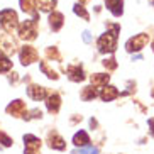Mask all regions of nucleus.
I'll use <instances>...</instances> for the list:
<instances>
[{
	"mask_svg": "<svg viewBox=\"0 0 154 154\" xmlns=\"http://www.w3.org/2000/svg\"><path fill=\"white\" fill-rule=\"evenodd\" d=\"M120 31L117 24H109V31L98 37V51L100 53H113L117 48V34Z\"/></svg>",
	"mask_w": 154,
	"mask_h": 154,
	"instance_id": "1",
	"label": "nucleus"
},
{
	"mask_svg": "<svg viewBox=\"0 0 154 154\" xmlns=\"http://www.w3.org/2000/svg\"><path fill=\"white\" fill-rule=\"evenodd\" d=\"M17 20H19L17 14H15L14 10H10V9L0 10V26L4 27L5 32H14L19 26Z\"/></svg>",
	"mask_w": 154,
	"mask_h": 154,
	"instance_id": "2",
	"label": "nucleus"
},
{
	"mask_svg": "<svg viewBox=\"0 0 154 154\" xmlns=\"http://www.w3.org/2000/svg\"><path fill=\"white\" fill-rule=\"evenodd\" d=\"M37 34V22L36 19L34 20H24L20 26H19V36L20 39H26V41H34Z\"/></svg>",
	"mask_w": 154,
	"mask_h": 154,
	"instance_id": "3",
	"label": "nucleus"
},
{
	"mask_svg": "<svg viewBox=\"0 0 154 154\" xmlns=\"http://www.w3.org/2000/svg\"><path fill=\"white\" fill-rule=\"evenodd\" d=\"M147 42H149V36H147L146 32H140V34H137V36L131 37V39L125 42V49L129 51V53L140 51L146 44H147Z\"/></svg>",
	"mask_w": 154,
	"mask_h": 154,
	"instance_id": "4",
	"label": "nucleus"
},
{
	"mask_svg": "<svg viewBox=\"0 0 154 154\" xmlns=\"http://www.w3.org/2000/svg\"><path fill=\"white\" fill-rule=\"evenodd\" d=\"M24 154H39L41 149V139L32 134H26L24 136Z\"/></svg>",
	"mask_w": 154,
	"mask_h": 154,
	"instance_id": "5",
	"label": "nucleus"
},
{
	"mask_svg": "<svg viewBox=\"0 0 154 154\" xmlns=\"http://www.w3.org/2000/svg\"><path fill=\"white\" fill-rule=\"evenodd\" d=\"M19 58H20V63H22L24 66H27V64L37 61L39 54H37V51L34 49L32 46H24L22 49H20V53H19Z\"/></svg>",
	"mask_w": 154,
	"mask_h": 154,
	"instance_id": "6",
	"label": "nucleus"
},
{
	"mask_svg": "<svg viewBox=\"0 0 154 154\" xmlns=\"http://www.w3.org/2000/svg\"><path fill=\"white\" fill-rule=\"evenodd\" d=\"M48 140H49V147H51V149L63 151L64 147H66V142H64V139L59 136L58 132H49V137H48Z\"/></svg>",
	"mask_w": 154,
	"mask_h": 154,
	"instance_id": "7",
	"label": "nucleus"
},
{
	"mask_svg": "<svg viewBox=\"0 0 154 154\" xmlns=\"http://www.w3.org/2000/svg\"><path fill=\"white\" fill-rule=\"evenodd\" d=\"M24 110H26V103H24L22 100H14L12 103L7 105V113L14 115V117L24 115Z\"/></svg>",
	"mask_w": 154,
	"mask_h": 154,
	"instance_id": "8",
	"label": "nucleus"
},
{
	"mask_svg": "<svg viewBox=\"0 0 154 154\" xmlns=\"http://www.w3.org/2000/svg\"><path fill=\"white\" fill-rule=\"evenodd\" d=\"M119 95H120V91H119L115 86H107L105 85L103 88H102V91H100V98L103 100V102H112V100L117 98Z\"/></svg>",
	"mask_w": 154,
	"mask_h": 154,
	"instance_id": "9",
	"label": "nucleus"
},
{
	"mask_svg": "<svg viewBox=\"0 0 154 154\" xmlns=\"http://www.w3.org/2000/svg\"><path fill=\"white\" fill-rule=\"evenodd\" d=\"M46 107H48V110H49L51 113L58 112L59 107H61V98H59L58 93H51V95H48V98H46Z\"/></svg>",
	"mask_w": 154,
	"mask_h": 154,
	"instance_id": "10",
	"label": "nucleus"
},
{
	"mask_svg": "<svg viewBox=\"0 0 154 154\" xmlns=\"http://www.w3.org/2000/svg\"><path fill=\"white\" fill-rule=\"evenodd\" d=\"M68 78L71 82H83L85 80V73L83 68L80 64H75V66H68Z\"/></svg>",
	"mask_w": 154,
	"mask_h": 154,
	"instance_id": "11",
	"label": "nucleus"
},
{
	"mask_svg": "<svg viewBox=\"0 0 154 154\" xmlns=\"http://www.w3.org/2000/svg\"><path fill=\"white\" fill-rule=\"evenodd\" d=\"M27 93H29V97H31L32 100H42V98H46V95H48L46 88L44 86H39V85H31L27 88Z\"/></svg>",
	"mask_w": 154,
	"mask_h": 154,
	"instance_id": "12",
	"label": "nucleus"
},
{
	"mask_svg": "<svg viewBox=\"0 0 154 154\" xmlns=\"http://www.w3.org/2000/svg\"><path fill=\"white\" fill-rule=\"evenodd\" d=\"M122 5H124V0H107V9H109L115 17H120V15H122V12H124Z\"/></svg>",
	"mask_w": 154,
	"mask_h": 154,
	"instance_id": "13",
	"label": "nucleus"
},
{
	"mask_svg": "<svg viewBox=\"0 0 154 154\" xmlns=\"http://www.w3.org/2000/svg\"><path fill=\"white\" fill-rule=\"evenodd\" d=\"M49 26L54 32H58L59 29L63 27V14L61 12H51L49 15Z\"/></svg>",
	"mask_w": 154,
	"mask_h": 154,
	"instance_id": "14",
	"label": "nucleus"
},
{
	"mask_svg": "<svg viewBox=\"0 0 154 154\" xmlns=\"http://www.w3.org/2000/svg\"><path fill=\"white\" fill-rule=\"evenodd\" d=\"M36 2L37 0H20V9L26 12V14H31L37 19V12H36Z\"/></svg>",
	"mask_w": 154,
	"mask_h": 154,
	"instance_id": "15",
	"label": "nucleus"
},
{
	"mask_svg": "<svg viewBox=\"0 0 154 154\" xmlns=\"http://www.w3.org/2000/svg\"><path fill=\"white\" fill-rule=\"evenodd\" d=\"M90 80H91V85L93 86H105L109 83L110 76L109 75H103V73H95V75L90 76Z\"/></svg>",
	"mask_w": 154,
	"mask_h": 154,
	"instance_id": "16",
	"label": "nucleus"
},
{
	"mask_svg": "<svg viewBox=\"0 0 154 154\" xmlns=\"http://www.w3.org/2000/svg\"><path fill=\"white\" fill-rule=\"evenodd\" d=\"M88 142H90V137H88V134H86L85 131H80L75 134V137H73V144L75 146H88Z\"/></svg>",
	"mask_w": 154,
	"mask_h": 154,
	"instance_id": "17",
	"label": "nucleus"
},
{
	"mask_svg": "<svg viewBox=\"0 0 154 154\" xmlns=\"http://www.w3.org/2000/svg\"><path fill=\"white\" fill-rule=\"evenodd\" d=\"M100 93L97 91V86H86V88H83L82 91V98L85 100V102H90V100L97 98Z\"/></svg>",
	"mask_w": 154,
	"mask_h": 154,
	"instance_id": "18",
	"label": "nucleus"
},
{
	"mask_svg": "<svg viewBox=\"0 0 154 154\" xmlns=\"http://www.w3.org/2000/svg\"><path fill=\"white\" fill-rule=\"evenodd\" d=\"M2 49H4V53H7V54H14L15 53V42L10 39V37H5L4 41H2Z\"/></svg>",
	"mask_w": 154,
	"mask_h": 154,
	"instance_id": "19",
	"label": "nucleus"
},
{
	"mask_svg": "<svg viewBox=\"0 0 154 154\" xmlns=\"http://www.w3.org/2000/svg\"><path fill=\"white\" fill-rule=\"evenodd\" d=\"M56 0H37V7L42 10V12H51L54 9Z\"/></svg>",
	"mask_w": 154,
	"mask_h": 154,
	"instance_id": "20",
	"label": "nucleus"
},
{
	"mask_svg": "<svg viewBox=\"0 0 154 154\" xmlns=\"http://www.w3.org/2000/svg\"><path fill=\"white\" fill-rule=\"evenodd\" d=\"M10 68H12V61H10V59L7 58L5 54H2V53H0V73L9 71Z\"/></svg>",
	"mask_w": 154,
	"mask_h": 154,
	"instance_id": "21",
	"label": "nucleus"
},
{
	"mask_svg": "<svg viewBox=\"0 0 154 154\" xmlns=\"http://www.w3.org/2000/svg\"><path fill=\"white\" fill-rule=\"evenodd\" d=\"M41 71L44 73L48 78H51V80H58V75H56V71H54V69H49V68H48V63H44V61L41 63Z\"/></svg>",
	"mask_w": 154,
	"mask_h": 154,
	"instance_id": "22",
	"label": "nucleus"
},
{
	"mask_svg": "<svg viewBox=\"0 0 154 154\" xmlns=\"http://www.w3.org/2000/svg\"><path fill=\"white\" fill-rule=\"evenodd\" d=\"M71 154H98V149L91 146H83L82 149H75Z\"/></svg>",
	"mask_w": 154,
	"mask_h": 154,
	"instance_id": "23",
	"label": "nucleus"
},
{
	"mask_svg": "<svg viewBox=\"0 0 154 154\" xmlns=\"http://www.w3.org/2000/svg\"><path fill=\"white\" fill-rule=\"evenodd\" d=\"M73 10H75V14H76V15H80V17H83L85 20H90V14H88V12H86V10L83 9V5L76 4L75 7H73Z\"/></svg>",
	"mask_w": 154,
	"mask_h": 154,
	"instance_id": "24",
	"label": "nucleus"
},
{
	"mask_svg": "<svg viewBox=\"0 0 154 154\" xmlns=\"http://www.w3.org/2000/svg\"><path fill=\"white\" fill-rule=\"evenodd\" d=\"M0 142H2L5 147H10V146H12V139H10L5 132H2V131H0Z\"/></svg>",
	"mask_w": 154,
	"mask_h": 154,
	"instance_id": "25",
	"label": "nucleus"
},
{
	"mask_svg": "<svg viewBox=\"0 0 154 154\" xmlns=\"http://www.w3.org/2000/svg\"><path fill=\"white\" fill-rule=\"evenodd\" d=\"M103 66L112 71V69L117 68V61H115V58H109V59H105V61H103Z\"/></svg>",
	"mask_w": 154,
	"mask_h": 154,
	"instance_id": "26",
	"label": "nucleus"
},
{
	"mask_svg": "<svg viewBox=\"0 0 154 154\" xmlns=\"http://www.w3.org/2000/svg\"><path fill=\"white\" fill-rule=\"evenodd\" d=\"M46 56H48V58L59 59V53H58V49H56V48H48V49H46Z\"/></svg>",
	"mask_w": 154,
	"mask_h": 154,
	"instance_id": "27",
	"label": "nucleus"
},
{
	"mask_svg": "<svg viewBox=\"0 0 154 154\" xmlns=\"http://www.w3.org/2000/svg\"><path fill=\"white\" fill-rule=\"evenodd\" d=\"M42 117V112L41 110H32L31 112V115H24V119H26V120H31V119H41Z\"/></svg>",
	"mask_w": 154,
	"mask_h": 154,
	"instance_id": "28",
	"label": "nucleus"
},
{
	"mask_svg": "<svg viewBox=\"0 0 154 154\" xmlns=\"http://www.w3.org/2000/svg\"><path fill=\"white\" fill-rule=\"evenodd\" d=\"M83 39H85V42H90V41H91L90 32H88V31H85V32H83Z\"/></svg>",
	"mask_w": 154,
	"mask_h": 154,
	"instance_id": "29",
	"label": "nucleus"
},
{
	"mask_svg": "<svg viewBox=\"0 0 154 154\" xmlns=\"http://www.w3.org/2000/svg\"><path fill=\"white\" fill-rule=\"evenodd\" d=\"M147 124H149V127H151V134H152V137H154V119H149V120H147Z\"/></svg>",
	"mask_w": 154,
	"mask_h": 154,
	"instance_id": "30",
	"label": "nucleus"
},
{
	"mask_svg": "<svg viewBox=\"0 0 154 154\" xmlns=\"http://www.w3.org/2000/svg\"><path fill=\"white\" fill-rule=\"evenodd\" d=\"M80 2H82V4H85V2H86V0H80Z\"/></svg>",
	"mask_w": 154,
	"mask_h": 154,
	"instance_id": "31",
	"label": "nucleus"
},
{
	"mask_svg": "<svg viewBox=\"0 0 154 154\" xmlns=\"http://www.w3.org/2000/svg\"><path fill=\"white\" fill-rule=\"evenodd\" d=\"M152 51H154V42H152Z\"/></svg>",
	"mask_w": 154,
	"mask_h": 154,
	"instance_id": "32",
	"label": "nucleus"
},
{
	"mask_svg": "<svg viewBox=\"0 0 154 154\" xmlns=\"http://www.w3.org/2000/svg\"><path fill=\"white\" fill-rule=\"evenodd\" d=\"M151 2H152V5H154V0H151Z\"/></svg>",
	"mask_w": 154,
	"mask_h": 154,
	"instance_id": "33",
	"label": "nucleus"
}]
</instances>
